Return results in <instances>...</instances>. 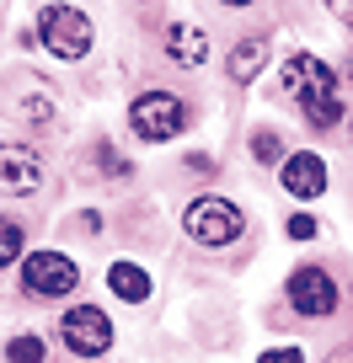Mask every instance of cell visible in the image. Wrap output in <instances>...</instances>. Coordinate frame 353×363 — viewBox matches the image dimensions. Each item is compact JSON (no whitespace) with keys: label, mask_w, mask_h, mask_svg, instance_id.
<instances>
[{"label":"cell","mask_w":353,"mask_h":363,"mask_svg":"<svg viewBox=\"0 0 353 363\" xmlns=\"http://www.w3.org/2000/svg\"><path fill=\"white\" fill-rule=\"evenodd\" d=\"M284 91L300 102V113H305L316 128H337V123H342L337 69L321 65L316 54H289V59H284Z\"/></svg>","instance_id":"cell-1"},{"label":"cell","mask_w":353,"mask_h":363,"mask_svg":"<svg viewBox=\"0 0 353 363\" xmlns=\"http://www.w3.org/2000/svg\"><path fill=\"white\" fill-rule=\"evenodd\" d=\"M92 16L80 11V6H43L38 11V43L48 48L54 59H86L92 54Z\"/></svg>","instance_id":"cell-2"},{"label":"cell","mask_w":353,"mask_h":363,"mask_svg":"<svg viewBox=\"0 0 353 363\" xmlns=\"http://www.w3.org/2000/svg\"><path fill=\"white\" fill-rule=\"evenodd\" d=\"M183 230L198 240V246H230V240H236L241 230H246V219H241V208L230 203V198L204 193V198H193V203H188Z\"/></svg>","instance_id":"cell-3"},{"label":"cell","mask_w":353,"mask_h":363,"mask_svg":"<svg viewBox=\"0 0 353 363\" xmlns=\"http://www.w3.org/2000/svg\"><path fill=\"white\" fill-rule=\"evenodd\" d=\"M129 123H134V134L145 139V145H161V139H177L188 128V107L171 96V91H145V96H134V107H129Z\"/></svg>","instance_id":"cell-4"},{"label":"cell","mask_w":353,"mask_h":363,"mask_svg":"<svg viewBox=\"0 0 353 363\" xmlns=\"http://www.w3.org/2000/svg\"><path fill=\"white\" fill-rule=\"evenodd\" d=\"M75 284H80V267L65 251H33L22 262V289L33 299H65V294H75Z\"/></svg>","instance_id":"cell-5"},{"label":"cell","mask_w":353,"mask_h":363,"mask_svg":"<svg viewBox=\"0 0 353 363\" xmlns=\"http://www.w3.org/2000/svg\"><path fill=\"white\" fill-rule=\"evenodd\" d=\"M59 337H65V347L80 352V358H102V352L113 347V320H107L97 305H75L65 320H59Z\"/></svg>","instance_id":"cell-6"},{"label":"cell","mask_w":353,"mask_h":363,"mask_svg":"<svg viewBox=\"0 0 353 363\" xmlns=\"http://www.w3.org/2000/svg\"><path fill=\"white\" fill-rule=\"evenodd\" d=\"M43 177H48V166H43V155H38V150L6 145V139H0V193L33 198L38 187H43Z\"/></svg>","instance_id":"cell-7"},{"label":"cell","mask_w":353,"mask_h":363,"mask_svg":"<svg viewBox=\"0 0 353 363\" xmlns=\"http://www.w3.org/2000/svg\"><path fill=\"white\" fill-rule=\"evenodd\" d=\"M289 305L300 315H332L337 310V284L327 267H295L289 272Z\"/></svg>","instance_id":"cell-8"},{"label":"cell","mask_w":353,"mask_h":363,"mask_svg":"<svg viewBox=\"0 0 353 363\" xmlns=\"http://www.w3.org/2000/svg\"><path fill=\"white\" fill-rule=\"evenodd\" d=\"M284 193L300 198V203H310V198L327 193V160L310 155V150H300V155L284 160Z\"/></svg>","instance_id":"cell-9"},{"label":"cell","mask_w":353,"mask_h":363,"mask_svg":"<svg viewBox=\"0 0 353 363\" xmlns=\"http://www.w3.org/2000/svg\"><path fill=\"white\" fill-rule=\"evenodd\" d=\"M166 54L177 59L183 69H198L209 59V38H204V27L198 22H171L166 27Z\"/></svg>","instance_id":"cell-10"},{"label":"cell","mask_w":353,"mask_h":363,"mask_svg":"<svg viewBox=\"0 0 353 363\" xmlns=\"http://www.w3.org/2000/svg\"><path fill=\"white\" fill-rule=\"evenodd\" d=\"M107 289H113L118 299H129V305H145L150 299V272L134 267V262H113V267H107Z\"/></svg>","instance_id":"cell-11"},{"label":"cell","mask_w":353,"mask_h":363,"mask_svg":"<svg viewBox=\"0 0 353 363\" xmlns=\"http://www.w3.org/2000/svg\"><path fill=\"white\" fill-rule=\"evenodd\" d=\"M262 65H268V38H246V43H236L230 48V80H241V86H246V80H257L262 75Z\"/></svg>","instance_id":"cell-12"},{"label":"cell","mask_w":353,"mask_h":363,"mask_svg":"<svg viewBox=\"0 0 353 363\" xmlns=\"http://www.w3.org/2000/svg\"><path fill=\"white\" fill-rule=\"evenodd\" d=\"M22 257V225L16 219H0V267Z\"/></svg>","instance_id":"cell-13"},{"label":"cell","mask_w":353,"mask_h":363,"mask_svg":"<svg viewBox=\"0 0 353 363\" xmlns=\"http://www.w3.org/2000/svg\"><path fill=\"white\" fill-rule=\"evenodd\" d=\"M6 358L11 363H43V342L38 337H11L6 342Z\"/></svg>","instance_id":"cell-14"},{"label":"cell","mask_w":353,"mask_h":363,"mask_svg":"<svg viewBox=\"0 0 353 363\" xmlns=\"http://www.w3.org/2000/svg\"><path fill=\"white\" fill-rule=\"evenodd\" d=\"M251 155H257L262 166H273V160L284 155V145H278V134H273V128H262V134H251Z\"/></svg>","instance_id":"cell-15"},{"label":"cell","mask_w":353,"mask_h":363,"mask_svg":"<svg viewBox=\"0 0 353 363\" xmlns=\"http://www.w3.org/2000/svg\"><path fill=\"white\" fill-rule=\"evenodd\" d=\"M257 363H305V352L300 347H273V352H262Z\"/></svg>","instance_id":"cell-16"},{"label":"cell","mask_w":353,"mask_h":363,"mask_svg":"<svg viewBox=\"0 0 353 363\" xmlns=\"http://www.w3.org/2000/svg\"><path fill=\"white\" fill-rule=\"evenodd\" d=\"M289 235H295V240H310V235H316V219H310V214H295V219H289Z\"/></svg>","instance_id":"cell-17"},{"label":"cell","mask_w":353,"mask_h":363,"mask_svg":"<svg viewBox=\"0 0 353 363\" xmlns=\"http://www.w3.org/2000/svg\"><path fill=\"white\" fill-rule=\"evenodd\" d=\"M327 6H332V11H337L342 22H348V27H353V0H327Z\"/></svg>","instance_id":"cell-18"},{"label":"cell","mask_w":353,"mask_h":363,"mask_svg":"<svg viewBox=\"0 0 353 363\" xmlns=\"http://www.w3.org/2000/svg\"><path fill=\"white\" fill-rule=\"evenodd\" d=\"M225 6H251V0H225Z\"/></svg>","instance_id":"cell-19"}]
</instances>
